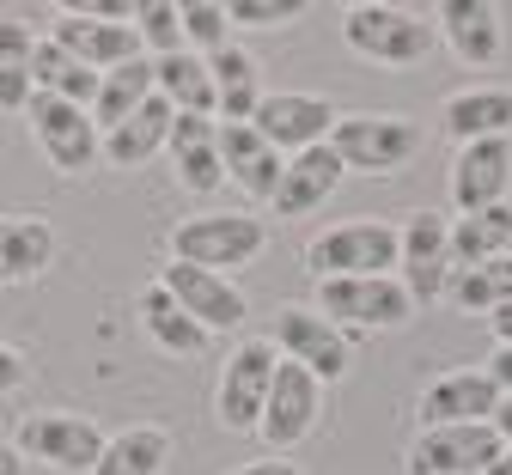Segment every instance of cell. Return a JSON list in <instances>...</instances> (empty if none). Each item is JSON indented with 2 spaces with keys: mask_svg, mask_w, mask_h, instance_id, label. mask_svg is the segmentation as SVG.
<instances>
[{
  "mask_svg": "<svg viewBox=\"0 0 512 475\" xmlns=\"http://www.w3.org/2000/svg\"><path fill=\"white\" fill-rule=\"evenodd\" d=\"M330 153L342 159V171L397 177V171L421 153V122L403 116V110H354V116H336Z\"/></svg>",
  "mask_w": 512,
  "mask_h": 475,
  "instance_id": "6da1fadb",
  "label": "cell"
},
{
  "mask_svg": "<svg viewBox=\"0 0 512 475\" xmlns=\"http://www.w3.org/2000/svg\"><path fill=\"white\" fill-rule=\"evenodd\" d=\"M269 244V226L244 214V208H208V214H189L171 226V262L189 268H208V275H226V268H250Z\"/></svg>",
  "mask_w": 512,
  "mask_h": 475,
  "instance_id": "7a4b0ae2",
  "label": "cell"
},
{
  "mask_svg": "<svg viewBox=\"0 0 512 475\" xmlns=\"http://www.w3.org/2000/svg\"><path fill=\"white\" fill-rule=\"evenodd\" d=\"M342 43L372 61V67H415L433 55L439 31L433 19L409 13V7H391V0H360V7L342 13Z\"/></svg>",
  "mask_w": 512,
  "mask_h": 475,
  "instance_id": "3957f363",
  "label": "cell"
},
{
  "mask_svg": "<svg viewBox=\"0 0 512 475\" xmlns=\"http://www.w3.org/2000/svg\"><path fill=\"white\" fill-rule=\"evenodd\" d=\"M311 281H354V275H397V226L391 220H342L305 244Z\"/></svg>",
  "mask_w": 512,
  "mask_h": 475,
  "instance_id": "277c9868",
  "label": "cell"
},
{
  "mask_svg": "<svg viewBox=\"0 0 512 475\" xmlns=\"http://www.w3.org/2000/svg\"><path fill=\"white\" fill-rule=\"evenodd\" d=\"M104 439H110V433H98V421H92V415H74V409H31V415H19V427H13V451H19L25 463L61 469V475H92Z\"/></svg>",
  "mask_w": 512,
  "mask_h": 475,
  "instance_id": "5b68a950",
  "label": "cell"
},
{
  "mask_svg": "<svg viewBox=\"0 0 512 475\" xmlns=\"http://www.w3.org/2000/svg\"><path fill=\"white\" fill-rule=\"evenodd\" d=\"M397 281L415 299V311L445 299V281H452V220L445 214L415 208L397 220Z\"/></svg>",
  "mask_w": 512,
  "mask_h": 475,
  "instance_id": "8992f818",
  "label": "cell"
},
{
  "mask_svg": "<svg viewBox=\"0 0 512 475\" xmlns=\"http://www.w3.org/2000/svg\"><path fill=\"white\" fill-rule=\"evenodd\" d=\"M275 342L269 335H244V342H232L226 366H220V390H214V415L226 433H256V421H263V402H269V384H275Z\"/></svg>",
  "mask_w": 512,
  "mask_h": 475,
  "instance_id": "52a82bcc",
  "label": "cell"
},
{
  "mask_svg": "<svg viewBox=\"0 0 512 475\" xmlns=\"http://www.w3.org/2000/svg\"><path fill=\"white\" fill-rule=\"evenodd\" d=\"M275 354L293 360L299 372H311L317 384H342L348 378V360H354V342L317 311V305H281L275 311Z\"/></svg>",
  "mask_w": 512,
  "mask_h": 475,
  "instance_id": "ba28073f",
  "label": "cell"
},
{
  "mask_svg": "<svg viewBox=\"0 0 512 475\" xmlns=\"http://www.w3.org/2000/svg\"><path fill=\"white\" fill-rule=\"evenodd\" d=\"M317 311L342 335L348 329H403L415 317V299L397 275H354V281H317Z\"/></svg>",
  "mask_w": 512,
  "mask_h": 475,
  "instance_id": "9c48e42d",
  "label": "cell"
},
{
  "mask_svg": "<svg viewBox=\"0 0 512 475\" xmlns=\"http://www.w3.org/2000/svg\"><path fill=\"white\" fill-rule=\"evenodd\" d=\"M25 122H31V141L37 153L61 171V177H86L98 159H104V134L98 122L80 110V104H61V98H31L25 104Z\"/></svg>",
  "mask_w": 512,
  "mask_h": 475,
  "instance_id": "30bf717a",
  "label": "cell"
},
{
  "mask_svg": "<svg viewBox=\"0 0 512 475\" xmlns=\"http://www.w3.org/2000/svg\"><path fill=\"white\" fill-rule=\"evenodd\" d=\"M324 421V384L311 372H299L293 360L275 366V384H269V402H263V421H256V439L269 445V457H287L293 445H305Z\"/></svg>",
  "mask_w": 512,
  "mask_h": 475,
  "instance_id": "8fae6325",
  "label": "cell"
},
{
  "mask_svg": "<svg viewBox=\"0 0 512 475\" xmlns=\"http://www.w3.org/2000/svg\"><path fill=\"white\" fill-rule=\"evenodd\" d=\"M500 457V433L488 421L476 427H421L403 451V475H482Z\"/></svg>",
  "mask_w": 512,
  "mask_h": 475,
  "instance_id": "7c38bea8",
  "label": "cell"
},
{
  "mask_svg": "<svg viewBox=\"0 0 512 475\" xmlns=\"http://www.w3.org/2000/svg\"><path fill=\"white\" fill-rule=\"evenodd\" d=\"M250 128L263 134L281 159H293V153H305V147H324V141H330L336 110H330V98H317V92H263Z\"/></svg>",
  "mask_w": 512,
  "mask_h": 475,
  "instance_id": "4fadbf2b",
  "label": "cell"
},
{
  "mask_svg": "<svg viewBox=\"0 0 512 475\" xmlns=\"http://www.w3.org/2000/svg\"><path fill=\"white\" fill-rule=\"evenodd\" d=\"M153 281H159L189 317H196L208 335H232V329L250 317V299L238 293L232 275H208V268H189V262H165Z\"/></svg>",
  "mask_w": 512,
  "mask_h": 475,
  "instance_id": "5bb4252c",
  "label": "cell"
},
{
  "mask_svg": "<svg viewBox=\"0 0 512 475\" xmlns=\"http://www.w3.org/2000/svg\"><path fill=\"white\" fill-rule=\"evenodd\" d=\"M49 43H61L74 61H86L92 74H110L122 61H141V37L135 25H116V19H98L86 7H61L49 19Z\"/></svg>",
  "mask_w": 512,
  "mask_h": 475,
  "instance_id": "9a60e30c",
  "label": "cell"
},
{
  "mask_svg": "<svg viewBox=\"0 0 512 475\" xmlns=\"http://www.w3.org/2000/svg\"><path fill=\"white\" fill-rule=\"evenodd\" d=\"M494 402H500V384L482 366H470V372H439L421 390V402H415V421L421 427H476V421L494 415Z\"/></svg>",
  "mask_w": 512,
  "mask_h": 475,
  "instance_id": "2e32d148",
  "label": "cell"
},
{
  "mask_svg": "<svg viewBox=\"0 0 512 475\" xmlns=\"http://www.w3.org/2000/svg\"><path fill=\"white\" fill-rule=\"evenodd\" d=\"M445 183H452V208L458 214L500 208L506 189H512V141H470V147H458Z\"/></svg>",
  "mask_w": 512,
  "mask_h": 475,
  "instance_id": "e0dca14e",
  "label": "cell"
},
{
  "mask_svg": "<svg viewBox=\"0 0 512 475\" xmlns=\"http://www.w3.org/2000/svg\"><path fill=\"white\" fill-rule=\"evenodd\" d=\"M433 31H439V43L452 49L464 67H494L500 43H506L494 0H439V7H433Z\"/></svg>",
  "mask_w": 512,
  "mask_h": 475,
  "instance_id": "ac0fdd59",
  "label": "cell"
},
{
  "mask_svg": "<svg viewBox=\"0 0 512 475\" xmlns=\"http://www.w3.org/2000/svg\"><path fill=\"white\" fill-rule=\"evenodd\" d=\"M342 159L330 153V141L324 147H305V153H293L287 165H281V183H275V201L269 208L281 214V220H305V214H317L324 201L342 189Z\"/></svg>",
  "mask_w": 512,
  "mask_h": 475,
  "instance_id": "d6986e66",
  "label": "cell"
},
{
  "mask_svg": "<svg viewBox=\"0 0 512 475\" xmlns=\"http://www.w3.org/2000/svg\"><path fill=\"white\" fill-rule=\"evenodd\" d=\"M171 165H177V183L189 195H214L226 183V165H220V122L214 116H171V141H165Z\"/></svg>",
  "mask_w": 512,
  "mask_h": 475,
  "instance_id": "ffe728a7",
  "label": "cell"
},
{
  "mask_svg": "<svg viewBox=\"0 0 512 475\" xmlns=\"http://www.w3.org/2000/svg\"><path fill=\"white\" fill-rule=\"evenodd\" d=\"M439 128L458 147L470 141H512V92L506 86H464L439 104Z\"/></svg>",
  "mask_w": 512,
  "mask_h": 475,
  "instance_id": "44dd1931",
  "label": "cell"
},
{
  "mask_svg": "<svg viewBox=\"0 0 512 475\" xmlns=\"http://www.w3.org/2000/svg\"><path fill=\"white\" fill-rule=\"evenodd\" d=\"M220 165L226 177L250 195V201H275V183H281V153L256 134L250 122H220Z\"/></svg>",
  "mask_w": 512,
  "mask_h": 475,
  "instance_id": "7402d4cb",
  "label": "cell"
},
{
  "mask_svg": "<svg viewBox=\"0 0 512 475\" xmlns=\"http://www.w3.org/2000/svg\"><path fill=\"white\" fill-rule=\"evenodd\" d=\"M55 262V226L43 214H0V287H25Z\"/></svg>",
  "mask_w": 512,
  "mask_h": 475,
  "instance_id": "603a6c76",
  "label": "cell"
},
{
  "mask_svg": "<svg viewBox=\"0 0 512 475\" xmlns=\"http://www.w3.org/2000/svg\"><path fill=\"white\" fill-rule=\"evenodd\" d=\"M208 74H214V122H250L263 104V61L232 43L208 55Z\"/></svg>",
  "mask_w": 512,
  "mask_h": 475,
  "instance_id": "cb8c5ba5",
  "label": "cell"
},
{
  "mask_svg": "<svg viewBox=\"0 0 512 475\" xmlns=\"http://www.w3.org/2000/svg\"><path fill=\"white\" fill-rule=\"evenodd\" d=\"M171 104L153 92L135 116H128V122H116L110 134H104V159L116 165V171H135V165H147L153 153H165V141H171Z\"/></svg>",
  "mask_w": 512,
  "mask_h": 475,
  "instance_id": "d4e9b609",
  "label": "cell"
},
{
  "mask_svg": "<svg viewBox=\"0 0 512 475\" xmlns=\"http://www.w3.org/2000/svg\"><path fill=\"white\" fill-rule=\"evenodd\" d=\"M135 311H141V329L153 335V342L165 348V354H177V360H196L202 348H208V329L196 323V317H189L159 281H147L141 287V299H135Z\"/></svg>",
  "mask_w": 512,
  "mask_h": 475,
  "instance_id": "484cf974",
  "label": "cell"
},
{
  "mask_svg": "<svg viewBox=\"0 0 512 475\" xmlns=\"http://www.w3.org/2000/svg\"><path fill=\"white\" fill-rule=\"evenodd\" d=\"M165 463H171V433L153 421H135L104 439L92 475H165Z\"/></svg>",
  "mask_w": 512,
  "mask_h": 475,
  "instance_id": "4316f807",
  "label": "cell"
},
{
  "mask_svg": "<svg viewBox=\"0 0 512 475\" xmlns=\"http://www.w3.org/2000/svg\"><path fill=\"white\" fill-rule=\"evenodd\" d=\"M153 92H159L177 116H214V74H208V61L189 55V49L153 61Z\"/></svg>",
  "mask_w": 512,
  "mask_h": 475,
  "instance_id": "83f0119b",
  "label": "cell"
},
{
  "mask_svg": "<svg viewBox=\"0 0 512 475\" xmlns=\"http://www.w3.org/2000/svg\"><path fill=\"white\" fill-rule=\"evenodd\" d=\"M147 98H153V61H147V55L110 67V74H98V98H92V122H98V134H110L116 122H128Z\"/></svg>",
  "mask_w": 512,
  "mask_h": 475,
  "instance_id": "f1b7e54d",
  "label": "cell"
},
{
  "mask_svg": "<svg viewBox=\"0 0 512 475\" xmlns=\"http://www.w3.org/2000/svg\"><path fill=\"white\" fill-rule=\"evenodd\" d=\"M31 80H37V92L43 98H61V104H80L86 116H92V98H98V74L86 61H74L61 43H49V37H37V67H31Z\"/></svg>",
  "mask_w": 512,
  "mask_h": 475,
  "instance_id": "f546056e",
  "label": "cell"
},
{
  "mask_svg": "<svg viewBox=\"0 0 512 475\" xmlns=\"http://www.w3.org/2000/svg\"><path fill=\"white\" fill-rule=\"evenodd\" d=\"M494 256H512V208L506 201L452 220V268H476V262H494Z\"/></svg>",
  "mask_w": 512,
  "mask_h": 475,
  "instance_id": "4dcf8cb0",
  "label": "cell"
},
{
  "mask_svg": "<svg viewBox=\"0 0 512 475\" xmlns=\"http://www.w3.org/2000/svg\"><path fill=\"white\" fill-rule=\"evenodd\" d=\"M37 31L25 19H0V110H25L37 98Z\"/></svg>",
  "mask_w": 512,
  "mask_h": 475,
  "instance_id": "1f68e13d",
  "label": "cell"
},
{
  "mask_svg": "<svg viewBox=\"0 0 512 475\" xmlns=\"http://www.w3.org/2000/svg\"><path fill=\"white\" fill-rule=\"evenodd\" d=\"M445 299L458 311H482L494 317L500 305H512V256H494V262H476V268H452V281H445Z\"/></svg>",
  "mask_w": 512,
  "mask_h": 475,
  "instance_id": "d6a6232c",
  "label": "cell"
},
{
  "mask_svg": "<svg viewBox=\"0 0 512 475\" xmlns=\"http://www.w3.org/2000/svg\"><path fill=\"white\" fill-rule=\"evenodd\" d=\"M183 13V49L189 55H220V49H232V19H226V7L220 0H189V7H177Z\"/></svg>",
  "mask_w": 512,
  "mask_h": 475,
  "instance_id": "836d02e7",
  "label": "cell"
},
{
  "mask_svg": "<svg viewBox=\"0 0 512 475\" xmlns=\"http://www.w3.org/2000/svg\"><path fill=\"white\" fill-rule=\"evenodd\" d=\"M135 37H141L147 61L177 55L183 49V13L171 7V0H141V7H135Z\"/></svg>",
  "mask_w": 512,
  "mask_h": 475,
  "instance_id": "e575fe53",
  "label": "cell"
},
{
  "mask_svg": "<svg viewBox=\"0 0 512 475\" xmlns=\"http://www.w3.org/2000/svg\"><path fill=\"white\" fill-rule=\"evenodd\" d=\"M226 19L232 25H250V31H281V25L305 19V0H232Z\"/></svg>",
  "mask_w": 512,
  "mask_h": 475,
  "instance_id": "d590c367",
  "label": "cell"
},
{
  "mask_svg": "<svg viewBox=\"0 0 512 475\" xmlns=\"http://www.w3.org/2000/svg\"><path fill=\"white\" fill-rule=\"evenodd\" d=\"M25 378H31V360L13 348V342H0V396H13V390H25Z\"/></svg>",
  "mask_w": 512,
  "mask_h": 475,
  "instance_id": "8d00e7d4",
  "label": "cell"
},
{
  "mask_svg": "<svg viewBox=\"0 0 512 475\" xmlns=\"http://www.w3.org/2000/svg\"><path fill=\"white\" fill-rule=\"evenodd\" d=\"M482 372L500 384V396H512V348H494V360H488Z\"/></svg>",
  "mask_w": 512,
  "mask_h": 475,
  "instance_id": "74e56055",
  "label": "cell"
},
{
  "mask_svg": "<svg viewBox=\"0 0 512 475\" xmlns=\"http://www.w3.org/2000/svg\"><path fill=\"white\" fill-rule=\"evenodd\" d=\"M232 475H305V469L287 463V457H263V463H244V469H232Z\"/></svg>",
  "mask_w": 512,
  "mask_h": 475,
  "instance_id": "f35d334b",
  "label": "cell"
},
{
  "mask_svg": "<svg viewBox=\"0 0 512 475\" xmlns=\"http://www.w3.org/2000/svg\"><path fill=\"white\" fill-rule=\"evenodd\" d=\"M488 427L500 433V445H512V396H500V402H494V415H488Z\"/></svg>",
  "mask_w": 512,
  "mask_h": 475,
  "instance_id": "ab89813d",
  "label": "cell"
},
{
  "mask_svg": "<svg viewBox=\"0 0 512 475\" xmlns=\"http://www.w3.org/2000/svg\"><path fill=\"white\" fill-rule=\"evenodd\" d=\"M25 469H31V463L13 451V439H0V475H25Z\"/></svg>",
  "mask_w": 512,
  "mask_h": 475,
  "instance_id": "60d3db41",
  "label": "cell"
},
{
  "mask_svg": "<svg viewBox=\"0 0 512 475\" xmlns=\"http://www.w3.org/2000/svg\"><path fill=\"white\" fill-rule=\"evenodd\" d=\"M488 329L500 335V348H512V305H500V311L488 317Z\"/></svg>",
  "mask_w": 512,
  "mask_h": 475,
  "instance_id": "b9f144b4",
  "label": "cell"
},
{
  "mask_svg": "<svg viewBox=\"0 0 512 475\" xmlns=\"http://www.w3.org/2000/svg\"><path fill=\"white\" fill-rule=\"evenodd\" d=\"M482 475H512V445H500V457H494V463H488Z\"/></svg>",
  "mask_w": 512,
  "mask_h": 475,
  "instance_id": "7bdbcfd3",
  "label": "cell"
}]
</instances>
